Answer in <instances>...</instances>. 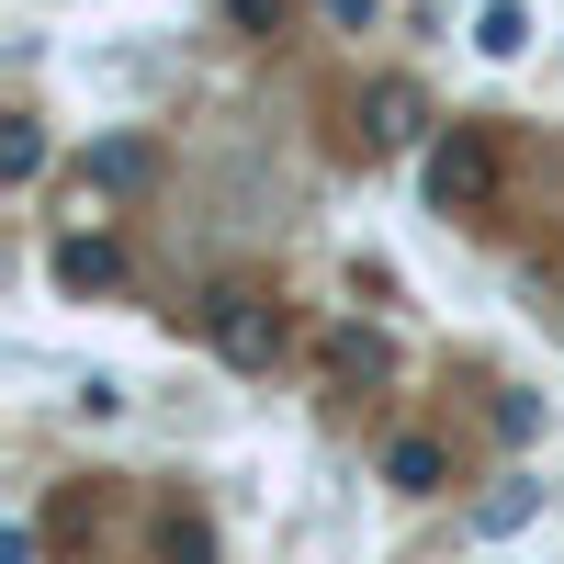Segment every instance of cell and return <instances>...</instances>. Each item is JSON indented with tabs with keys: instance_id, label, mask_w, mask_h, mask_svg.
<instances>
[{
	"instance_id": "10",
	"label": "cell",
	"mask_w": 564,
	"mask_h": 564,
	"mask_svg": "<svg viewBox=\"0 0 564 564\" xmlns=\"http://www.w3.org/2000/svg\"><path fill=\"white\" fill-rule=\"evenodd\" d=\"M316 12L339 23V34H372V0H316Z\"/></svg>"
},
{
	"instance_id": "9",
	"label": "cell",
	"mask_w": 564,
	"mask_h": 564,
	"mask_svg": "<svg viewBox=\"0 0 564 564\" xmlns=\"http://www.w3.org/2000/svg\"><path fill=\"white\" fill-rule=\"evenodd\" d=\"M34 170H45V135L12 113V135H0V181H34Z\"/></svg>"
},
{
	"instance_id": "1",
	"label": "cell",
	"mask_w": 564,
	"mask_h": 564,
	"mask_svg": "<svg viewBox=\"0 0 564 564\" xmlns=\"http://www.w3.org/2000/svg\"><path fill=\"white\" fill-rule=\"evenodd\" d=\"M497 193H508L497 135H486V124H452L441 148H430V204H441V215H486Z\"/></svg>"
},
{
	"instance_id": "7",
	"label": "cell",
	"mask_w": 564,
	"mask_h": 564,
	"mask_svg": "<svg viewBox=\"0 0 564 564\" xmlns=\"http://www.w3.org/2000/svg\"><path fill=\"white\" fill-rule=\"evenodd\" d=\"M475 45H486V57H520V45H531V12H520V0H486V12H475Z\"/></svg>"
},
{
	"instance_id": "6",
	"label": "cell",
	"mask_w": 564,
	"mask_h": 564,
	"mask_svg": "<svg viewBox=\"0 0 564 564\" xmlns=\"http://www.w3.org/2000/svg\"><path fill=\"white\" fill-rule=\"evenodd\" d=\"M531 508H542V486H531V475H508V486L475 508V531H486V542H508V531H531Z\"/></svg>"
},
{
	"instance_id": "4",
	"label": "cell",
	"mask_w": 564,
	"mask_h": 564,
	"mask_svg": "<svg viewBox=\"0 0 564 564\" xmlns=\"http://www.w3.org/2000/svg\"><path fill=\"white\" fill-rule=\"evenodd\" d=\"M441 475H452V452H441V441H417V430L384 441V486H395V497H441Z\"/></svg>"
},
{
	"instance_id": "2",
	"label": "cell",
	"mask_w": 564,
	"mask_h": 564,
	"mask_svg": "<svg viewBox=\"0 0 564 564\" xmlns=\"http://www.w3.org/2000/svg\"><path fill=\"white\" fill-rule=\"evenodd\" d=\"M204 339H215L226 361H238V372H271V361H282V316L249 294V282H226V294L204 305Z\"/></svg>"
},
{
	"instance_id": "5",
	"label": "cell",
	"mask_w": 564,
	"mask_h": 564,
	"mask_svg": "<svg viewBox=\"0 0 564 564\" xmlns=\"http://www.w3.org/2000/svg\"><path fill=\"white\" fill-rule=\"evenodd\" d=\"M113 271H124V249H113V238H57V282H68V294H102Z\"/></svg>"
},
{
	"instance_id": "11",
	"label": "cell",
	"mask_w": 564,
	"mask_h": 564,
	"mask_svg": "<svg viewBox=\"0 0 564 564\" xmlns=\"http://www.w3.org/2000/svg\"><path fill=\"white\" fill-rule=\"evenodd\" d=\"M226 12H238L249 34H282V0H226Z\"/></svg>"
},
{
	"instance_id": "3",
	"label": "cell",
	"mask_w": 564,
	"mask_h": 564,
	"mask_svg": "<svg viewBox=\"0 0 564 564\" xmlns=\"http://www.w3.org/2000/svg\"><path fill=\"white\" fill-rule=\"evenodd\" d=\"M372 148H417V135H430V102H417V79H372Z\"/></svg>"
},
{
	"instance_id": "8",
	"label": "cell",
	"mask_w": 564,
	"mask_h": 564,
	"mask_svg": "<svg viewBox=\"0 0 564 564\" xmlns=\"http://www.w3.org/2000/svg\"><path fill=\"white\" fill-rule=\"evenodd\" d=\"M148 170H159V159H148V148H135V135H113V148H102V159H90V181H102V193H135V181H148Z\"/></svg>"
}]
</instances>
